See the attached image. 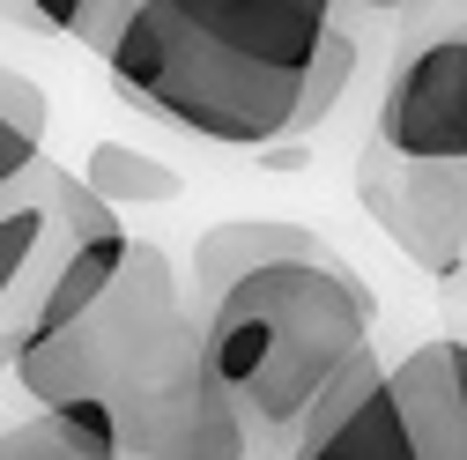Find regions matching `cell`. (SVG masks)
I'll use <instances>...</instances> for the list:
<instances>
[{
    "label": "cell",
    "instance_id": "cell-14",
    "mask_svg": "<svg viewBox=\"0 0 467 460\" xmlns=\"http://www.w3.org/2000/svg\"><path fill=\"white\" fill-rule=\"evenodd\" d=\"M45 89L16 68H0V193H8L23 171L45 156Z\"/></svg>",
    "mask_w": 467,
    "mask_h": 460
},
{
    "label": "cell",
    "instance_id": "cell-15",
    "mask_svg": "<svg viewBox=\"0 0 467 460\" xmlns=\"http://www.w3.org/2000/svg\"><path fill=\"white\" fill-rule=\"evenodd\" d=\"M23 8H30V23H37V30L75 37V45L104 52V37L119 30V16H127V0H23Z\"/></svg>",
    "mask_w": 467,
    "mask_h": 460
},
{
    "label": "cell",
    "instance_id": "cell-16",
    "mask_svg": "<svg viewBox=\"0 0 467 460\" xmlns=\"http://www.w3.org/2000/svg\"><path fill=\"white\" fill-rule=\"evenodd\" d=\"M312 8H327V16H334V8H379V16H386V8H408V0H312Z\"/></svg>",
    "mask_w": 467,
    "mask_h": 460
},
{
    "label": "cell",
    "instance_id": "cell-3",
    "mask_svg": "<svg viewBox=\"0 0 467 460\" xmlns=\"http://www.w3.org/2000/svg\"><path fill=\"white\" fill-rule=\"evenodd\" d=\"M289 460H467V341L438 334L408 357H364L297 423Z\"/></svg>",
    "mask_w": 467,
    "mask_h": 460
},
{
    "label": "cell",
    "instance_id": "cell-1",
    "mask_svg": "<svg viewBox=\"0 0 467 460\" xmlns=\"http://www.w3.org/2000/svg\"><path fill=\"white\" fill-rule=\"evenodd\" d=\"M371 290L327 238L245 267L201 312L208 364L238 401L245 431H297L371 357Z\"/></svg>",
    "mask_w": 467,
    "mask_h": 460
},
{
    "label": "cell",
    "instance_id": "cell-5",
    "mask_svg": "<svg viewBox=\"0 0 467 460\" xmlns=\"http://www.w3.org/2000/svg\"><path fill=\"white\" fill-rule=\"evenodd\" d=\"M104 409L119 423L127 460H245V445H253L238 401L223 393V379L208 364L193 312L179 327H163V341L119 379V393Z\"/></svg>",
    "mask_w": 467,
    "mask_h": 460
},
{
    "label": "cell",
    "instance_id": "cell-9",
    "mask_svg": "<svg viewBox=\"0 0 467 460\" xmlns=\"http://www.w3.org/2000/svg\"><path fill=\"white\" fill-rule=\"evenodd\" d=\"M305 246H319V230L289 223V215H223V223H208L193 238V298H186V312L201 319L245 267L282 260V253H305Z\"/></svg>",
    "mask_w": 467,
    "mask_h": 460
},
{
    "label": "cell",
    "instance_id": "cell-11",
    "mask_svg": "<svg viewBox=\"0 0 467 460\" xmlns=\"http://www.w3.org/2000/svg\"><path fill=\"white\" fill-rule=\"evenodd\" d=\"M348 82H357V37H348L341 23H327V37H319V52H312V68H305V82H297V104H289L282 141L260 149L267 171H289V163H297V141H312V134L334 120V104H341Z\"/></svg>",
    "mask_w": 467,
    "mask_h": 460
},
{
    "label": "cell",
    "instance_id": "cell-2",
    "mask_svg": "<svg viewBox=\"0 0 467 460\" xmlns=\"http://www.w3.org/2000/svg\"><path fill=\"white\" fill-rule=\"evenodd\" d=\"M104 68L119 82V97L156 111L163 127L223 141V149H275L305 82V75L245 60L238 45H223L171 0H127L119 30L104 37Z\"/></svg>",
    "mask_w": 467,
    "mask_h": 460
},
{
    "label": "cell",
    "instance_id": "cell-13",
    "mask_svg": "<svg viewBox=\"0 0 467 460\" xmlns=\"http://www.w3.org/2000/svg\"><path fill=\"white\" fill-rule=\"evenodd\" d=\"M82 179H89L97 201H111L119 215H127V208H163V201H179V193H186V179H179L163 156L127 149V141H97L89 163H82Z\"/></svg>",
    "mask_w": 467,
    "mask_h": 460
},
{
    "label": "cell",
    "instance_id": "cell-6",
    "mask_svg": "<svg viewBox=\"0 0 467 460\" xmlns=\"http://www.w3.org/2000/svg\"><path fill=\"white\" fill-rule=\"evenodd\" d=\"M357 201L416 275L452 282L467 267V163L400 156L371 134L357 149Z\"/></svg>",
    "mask_w": 467,
    "mask_h": 460
},
{
    "label": "cell",
    "instance_id": "cell-10",
    "mask_svg": "<svg viewBox=\"0 0 467 460\" xmlns=\"http://www.w3.org/2000/svg\"><path fill=\"white\" fill-rule=\"evenodd\" d=\"M0 460H127V453L104 401H75V409H37L30 423L0 431Z\"/></svg>",
    "mask_w": 467,
    "mask_h": 460
},
{
    "label": "cell",
    "instance_id": "cell-4",
    "mask_svg": "<svg viewBox=\"0 0 467 460\" xmlns=\"http://www.w3.org/2000/svg\"><path fill=\"white\" fill-rule=\"evenodd\" d=\"M186 319V282L179 267H171L163 246L134 238L119 275H111V290L67 319L52 334H30L16 350V386L30 401H45V409H75V401H111L119 393V379L163 341V327Z\"/></svg>",
    "mask_w": 467,
    "mask_h": 460
},
{
    "label": "cell",
    "instance_id": "cell-7",
    "mask_svg": "<svg viewBox=\"0 0 467 460\" xmlns=\"http://www.w3.org/2000/svg\"><path fill=\"white\" fill-rule=\"evenodd\" d=\"M371 134L386 149H400V156L467 163V23L408 37V52L386 75Z\"/></svg>",
    "mask_w": 467,
    "mask_h": 460
},
{
    "label": "cell",
    "instance_id": "cell-12",
    "mask_svg": "<svg viewBox=\"0 0 467 460\" xmlns=\"http://www.w3.org/2000/svg\"><path fill=\"white\" fill-rule=\"evenodd\" d=\"M127 230H111V238H89V246H75L60 267L45 275V290H37V305H30V327H23V341L30 334H52V327H67V319H82L104 290H111V275H119V260H127Z\"/></svg>",
    "mask_w": 467,
    "mask_h": 460
},
{
    "label": "cell",
    "instance_id": "cell-8",
    "mask_svg": "<svg viewBox=\"0 0 467 460\" xmlns=\"http://www.w3.org/2000/svg\"><path fill=\"white\" fill-rule=\"evenodd\" d=\"M52 156H37L23 179L0 193V334L23 350V327L37 305V253H45V230H52Z\"/></svg>",
    "mask_w": 467,
    "mask_h": 460
},
{
    "label": "cell",
    "instance_id": "cell-17",
    "mask_svg": "<svg viewBox=\"0 0 467 460\" xmlns=\"http://www.w3.org/2000/svg\"><path fill=\"white\" fill-rule=\"evenodd\" d=\"M0 23H23V30H37V23H30V8H23V0H0Z\"/></svg>",
    "mask_w": 467,
    "mask_h": 460
}]
</instances>
